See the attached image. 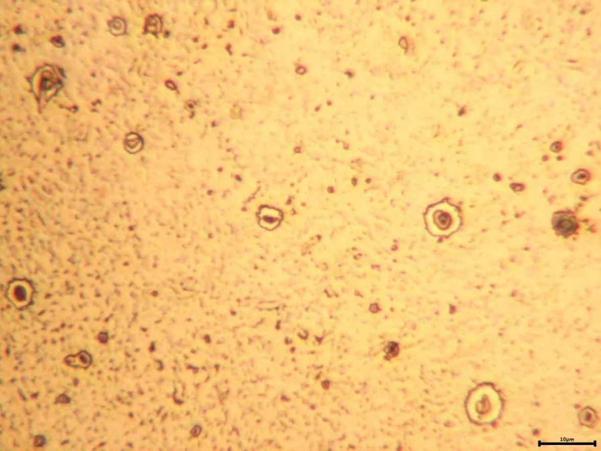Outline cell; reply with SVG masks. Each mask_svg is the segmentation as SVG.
Segmentation results:
<instances>
[{
    "mask_svg": "<svg viewBox=\"0 0 601 451\" xmlns=\"http://www.w3.org/2000/svg\"><path fill=\"white\" fill-rule=\"evenodd\" d=\"M460 218L456 209L447 203H441L429 209L427 222L434 233L445 235L452 233L459 227Z\"/></svg>",
    "mask_w": 601,
    "mask_h": 451,
    "instance_id": "6da1fadb",
    "label": "cell"
},
{
    "mask_svg": "<svg viewBox=\"0 0 601 451\" xmlns=\"http://www.w3.org/2000/svg\"><path fill=\"white\" fill-rule=\"evenodd\" d=\"M110 32L115 36H122L127 31L125 21L121 18H115L110 21Z\"/></svg>",
    "mask_w": 601,
    "mask_h": 451,
    "instance_id": "52a82bcc",
    "label": "cell"
},
{
    "mask_svg": "<svg viewBox=\"0 0 601 451\" xmlns=\"http://www.w3.org/2000/svg\"><path fill=\"white\" fill-rule=\"evenodd\" d=\"M282 220V214L279 210L267 207L262 209L259 214V222L264 228L275 229Z\"/></svg>",
    "mask_w": 601,
    "mask_h": 451,
    "instance_id": "3957f363",
    "label": "cell"
},
{
    "mask_svg": "<svg viewBox=\"0 0 601 451\" xmlns=\"http://www.w3.org/2000/svg\"><path fill=\"white\" fill-rule=\"evenodd\" d=\"M143 147V140L138 134L131 133L125 140V147L131 153H136L141 151Z\"/></svg>",
    "mask_w": 601,
    "mask_h": 451,
    "instance_id": "8992f818",
    "label": "cell"
},
{
    "mask_svg": "<svg viewBox=\"0 0 601 451\" xmlns=\"http://www.w3.org/2000/svg\"><path fill=\"white\" fill-rule=\"evenodd\" d=\"M38 90L40 94H47L54 96L62 88L61 79L53 67L45 66L44 70L39 72Z\"/></svg>",
    "mask_w": 601,
    "mask_h": 451,
    "instance_id": "7a4b0ae2",
    "label": "cell"
},
{
    "mask_svg": "<svg viewBox=\"0 0 601 451\" xmlns=\"http://www.w3.org/2000/svg\"><path fill=\"white\" fill-rule=\"evenodd\" d=\"M51 42L56 47L62 48L65 45L64 40L60 36L55 37V38L52 39Z\"/></svg>",
    "mask_w": 601,
    "mask_h": 451,
    "instance_id": "9c48e42d",
    "label": "cell"
},
{
    "mask_svg": "<svg viewBox=\"0 0 601 451\" xmlns=\"http://www.w3.org/2000/svg\"><path fill=\"white\" fill-rule=\"evenodd\" d=\"M70 360L66 359V363L74 368H88L92 362V357L86 352H81L75 355H69Z\"/></svg>",
    "mask_w": 601,
    "mask_h": 451,
    "instance_id": "5b68a950",
    "label": "cell"
},
{
    "mask_svg": "<svg viewBox=\"0 0 601 451\" xmlns=\"http://www.w3.org/2000/svg\"><path fill=\"white\" fill-rule=\"evenodd\" d=\"M576 222L572 217L563 215L558 217L555 222V229L563 235H569L576 229Z\"/></svg>",
    "mask_w": 601,
    "mask_h": 451,
    "instance_id": "277c9868",
    "label": "cell"
},
{
    "mask_svg": "<svg viewBox=\"0 0 601 451\" xmlns=\"http://www.w3.org/2000/svg\"><path fill=\"white\" fill-rule=\"evenodd\" d=\"M161 28L162 22L158 16H151L147 19L145 27L146 33H151L156 36L161 31Z\"/></svg>",
    "mask_w": 601,
    "mask_h": 451,
    "instance_id": "ba28073f",
    "label": "cell"
}]
</instances>
